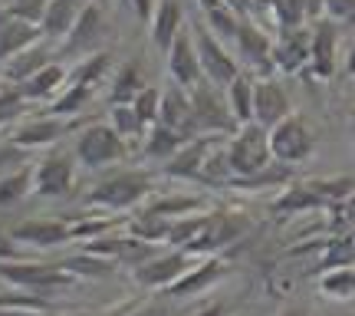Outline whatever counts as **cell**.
<instances>
[{
    "label": "cell",
    "instance_id": "cell-1",
    "mask_svg": "<svg viewBox=\"0 0 355 316\" xmlns=\"http://www.w3.org/2000/svg\"><path fill=\"white\" fill-rule=\"evenodd\" d=\"M227 162H230L234 178H250V175H260L263 168H270V165L277 162L273 149H270V128L260 126V122L237 126V132L227 142Z\"/></svg>",
    "mask_w": 355,
    "mask_h": 316
},
{
    "label": "cell",
    "instance_id": "cell-2",
    "mask_svg": "<svg viewBox=\"0 0 355 316\" xmlns=\"http://www.w3.org/2000/svg\"><path fill=\"white\" fill-rule=\"evenodd\" d=\"M224 86L217 83H198L191 89V102H194V115H191V139L194 135H227L237 132V119L227 106V92H220Z\"/></svg>",
    "mask_w": 355,
    "mask_h": 316
},
{
    "label": "cell",
    "instance_id": "cell-3",
    "mask_svg": "<svg viewBox=\"0 0 355 316\" xmlns=\"http://www.w3.org/2000/svg\"><path fill=\"white\" fill-rule=\"evenodd\" d=\"M128 155V142L112 128V122H92L79 128L76 139V162L86 168H105Z\"/></svg>",
    "mask_w": 355,
    "mask_h": 316
},
{
    "label": "cell",
    "instance_id": "cell-4",
    "mask_svg": "<svg viewBox=\"0 0 355 316\" xmlns=\"http://www.w3.org/2000/svg\"><path fill=\"white\" fill-rule=\"evenodd\" d=\"M152 194V178L141 175V172H125V175L105 178L102 185L89 191V204H99L105 211H125V208H135L145 198Z\"/></svg>",
    "mask_w": 355,
    "mask_h": 316
},
{
    "label": "cell",
    "instance_id": "cell-5",
    "mask_svg": "<svg viewBox=\"0 0 355 316\" xmlns=\"http://www.w3.org/2000/svg\"><path fill=\"white\" fill-rule=\"evenodd\" d=\"M0 280L20 290H56L76 283V277L63 264H40V260H0Z\"/></svg>",
    "mask_w": 355,
    "mask_h": 316
},
{
    "label": "cell",
    "instance_id": "cell-6",
    "mask_svg": "<svg viewBox=\"0 0 355 316\" xmlns=\"http://www.w3.org/2000/svg\"><path fill=\"white\" fill-rule=\"evenodd\" d=\"M270 149H273V158L279 165H300L313 155L316 139H313V128L306 126V119L290 113L283 122L270 128Z\"/></svg>",
    "mask_w": 355,
    "mask_h": 316
},
{
    "label": "cell",
    "instance_id": "cell-7",
    "mask_svg": "<svg viewBox=\"0 0 355 316\" xmlns=\"http://www.w3.org/2000/svg\"><path fill=\"white\" fill-rule=\"evenodd\" d=\"M191 30H194L198 56H201V66H204V79H211L217 86H230V79L241 76V66H237V60L224 47V40L217 37L211 26L191 24Z\"/></svg>",
    "mask_w": 355,
    "mask_h": 316
},
{
    "label": "cell",
    "instance_id": "cell-8",
    "mask_svg": "<svg viewBox=\"0 0 355 316\" xmlns=\"http://www.w3.org/2000/svg\"><path fill=\"white\" fill-rule=\"evenodd\" d=\"M194 264H198V257L178 247V251H171V253H155L152 260L132 267V277H135V283L148 287V290H168V287H175Z\"/></svg>",
    "mask_w": 355,
    "mask_h": 316
},
{
    "label": "cell",
    "instance_id": "cell-9",
    "mask_svg": "<svg viewBox=\"0 0 355 316\" xmlns=\"http://www.w3.org/2000/svg\"><path fill=\"white\" fill-rule=\"evenodd\" d=\"M247 234V221L241 215H227V211H214V215H207L204 221V228L198 231V238L191 240L188 247H181V251L194 253V257H214L220 247H227L234 240H241Z\"/></svg>",
    "mask_w": 355,
    "mask_h": 316
},
{
    "label": "cell",
    "instance_id": "cell-10",
    "mask_svg": "<svg viewBox=\"0 0 355 316\" xmlns=\"http://www.w3.org/2000/svg\"><path fill=\"white\" fill-rule=\"evenodd\" d=\"M76 115H33V119H24L10 128V139L20 145V149H43V145H56V142L69 135L76 128Z\"/></svg>",
    "mask_w": 355,
    "mask_h": 316
},
{
    "label": "cell",
    "instance_id": "cell-11",
    "mask_svg": "<svg viewBox=\"0 0 355 316\" xmlns=\"http://www.w3.org/2000/svg\"><path fill=\"white\" fill-rule=\"evenodd\" d=\"M76 181V162L66 152H50L33 165V194L40 198H63Z\"/></svg>",
    "mask_w": 355,
    "mask_h": 316
},
{
    "label": "cell",
    "instance_id": "cell-12",
    "mask_svg": "<svg viewBox=\"0 0 355 316\" xmlns=\"http://www.w3.org/2000/svg\"><path fill=\"white\" fill-rule=\"evenodd\" d=\"M273 43H277V40L270 37L266 30H260L250 17H241L237 33H234V47H237V56H241L250 69H257L260 76H270V73H273Z\"/></svg>",
    "mask_w": 355,
    "mask_h": 316
},
{
    "label": "cell",
    "instance_id": "cell-13",
    "mask_svg": "<svg viewBox=\"0 0 355 316\" xmlns=\"http://www.w3.org/2000/svg\"><path fill=\"white\" fill-rule=\"evenodd\" d=\"M168 73L175 83H181L184 89H194L204 79V66L198 56V43H194V30L188 24L181 26V33L175 37V43L168 47Z\"/></svg>",
    "mask_w": 355,
    "mask_h": 316
},
{
    "label": "cell",
    "instance_id": "cell-14",
    "mask_svg": "<svg viewBox=\"0 0 355 316\" xmlns=\"http://www.w3.org/2000/svg\"><path fill=\"white\" fill-rule=\"evenodd\" d=\"M309 47H313L309 26L283 30L273 43V69L277 73H306L309 69Z\"/></svg>",
    "mask_w": 355,
    "mask_h": 316
},
{
    "label": "cell",
    "instance_id": "cell-15",
    "mask_svg": "<svg viewBox=\"0 0 355 316\" xmlns=\"http://www.w3.org/2000/svg\"><path fill=\"white\" fill-rule=\"evenodd\" d=\"M339 60V24L322 17L313 24V47H309V69L316 79H329Z\"/></svg>",
    "mask_w": 355,
    "mask_h": 316
},
{
    "label": "cell",
    "instance_id": "cell-16",
    "mask_svg": "<svg viewBox=\"0 0 355 316\" xmlns=\"http://www.w3.org/2000/svg\"><path fill=\"white\" fill-rule=\"evenodd\" d=\"M290 113H293L290 96H286V89L279 86L277 79H270V76L254 79V122L273 128Z\"/></svg>",
    "mask_w": 355,
    "mask_h": 316
},
{
    "label": "cell",
    "instance_id": "cell-17",
    "mask_svg": "<svg viewBox=\"0 0 355 316\" xmlns=\"http://www.w3.org/2000/svg\"><path fill=\"white\" fill-rule=\"evenodd\" d=\"M102 37H105V17H102L99 3L96 0H89L86 10L79 13L76 26L69 30V37L63 40V50L73 53V56H89V53L99 50Z\"/></svg>",
    "mask_w": 355,
    "mask_h": 316
},
{
    "label": "cell",
    "instance_id": "cell-18",
    "mask_svg": "<svg viewBox=\"0 0 355 316\" xmlns=\"http://www.w3.org/2000/svg\"><path fill=\"white\" fill-rule=\"evenodd\" d=\"M220 139H224V135H194V139H188L171 158H168L165 175L168 178H201L207 152H211Z\"/></svg>",
    "mask_w": 355,
    "mask_h": 316
},
{
    "label": "cell",
    "instance_id": "cell-19",
    "mask_svg": "<svg viewBox=\"0 0 355 316\" xmlns=\"http://www.w3.org/2000/svg\"><path fill=\"white\" fill-rule=\"evenodd\" d=\"M53 63V47H50V40H43L40 37L37 43H30V47H24L20 53H13L7 63L0 66V79L3 83H24V79H30L33 73H40L43 66H50Z\"/></svg>",
    "mask_w": 355,
    "mask_h": 316
},
{
    "label": "cell",
    "instance_id": "cell-20",
    "mask_svg": "<svg viewBox=\"0 0 355 316\" xmlns=\"http://www.w3.org/2000/svg\"><path fill=\"white\" fill-rule=\"evenodd\" d=\"M13 240L17 244H33V247H60L73 238V224L69 221H46V217H33L13 228Z\"/></svg>",
    "mask_w": 355,
    "mask_h": 316
},
{
    "label": "cell",
    "instance_id": "cell-21",
    "mask_svg": "<svg viewBox=\"0 0 355 316\" xmlns=\"http://www.w3.org/2000/svg\"><path fill=\"white\" fill-rule=\"evenodd\" d=\"M89 0H50L46 3V13H43V20H40V33L43 40H50V43H63L69 37V30L76 26L79 13L86 10Z\"/></svg>",
    "mask_w": 355,
    "mask_h": 316
},
{
    "label": "cell",
    "instance_id": "cell-22",
    "mask_svg": "<svg viewBox=\"0 0 355 316\" xmlns=\"http://www.w3.org/2000/svg\"><path fill=\"white\" fill-rule=\"evenodd\" d=\"M43 37L40 33V24H30L24 17H13L0 7V63H7L13 53H20L24 47L37 43Z\"/></svg>",
    "mask_w": 355,
    "mask_h": 316
},
{
    "label": "cell",
    "instance_id": "cell-23",
    "mask_svg": "<svg viewBox=\"0 0 355 316\" xmlns=\"http://www.w3.org/2000/svg\"><path fill=\"white\" fill-rule=\"evenodd\" d=\"M191 115H194V102H191V89L171 79V86L162 89V109H158V122L171 128H181L191 139Z\"/></svg>",
    "mask_w": 355,
    "mask_h": 316
},
{
    "label": "cell",
    "instance_id": "cell-24",
    "mask_svg": "<svg viewBox=\"0 0 355 316\" xmlns=\"http://www.w3.org/2000/svg\"><path fill=\"white\" fill-rule=\"evenodd\" d=\"M66 83H69V69L53 60L50 66H43L40 73H33L30 79H24V83H20V92H24L30 102H46V99L53 102L66 89Z\"/></svg>",
    "mask_w": 355,
    "mask_h": 316
},
{
    "label": "cell",
    "instance_id": "cell-25",
    "mask_svg": "<svg viewBox=\"0 0 355 316\" xmlns=\"http://www.w3.org/2000/svg\"><path fill=\"white\" fill-rule=\"evenodd\" d=\"M220 274H224V260H220L217 253L214 257H198V264L191 267L175 287H168V293H171V297H194V293H204L211 283L220 280Z\"/></svg>",
    "mask_w": 355,
    "mask_h": 316
},
{
    "label": "cell",
    "instance_id": "cell-26",
    "mask_svg": "<svg viewBox=\"0 0 355 316\" xmlns=\"http://www.w3.org/2000/svg\"><path fill=\"white\" fill-rule=\"evenodd\" d=\"M181 26H184V10H181V3H178V0H158L155 17H152L155 47H158L162 53H168V47H171L175 37L181 33Z\"/></svg>",
    "mask_w": 355,
    "mask_h": 316
},
{
    "label": "cell",
    "instance_id": "cell-27",
    "mask_svg": "<svg viewBox=\"0 0 355 316\" xmlns=\"http://www.w3.org/2000/svg\"><path fill=\"white\" fill-rule=\"evenodd\" d=\"M184 142H188V135H184L181 128H171V126H165V122H155V126L148 128V135H145V155H148V158H165L168 162Z\"/></svg>",
    "mask_w": 355,
    "mask_h": 316
},
{
    "label": "cell",
    "instance_id": "cell-28",
    "mask_svg": "<svg viewBox=\"0 0 355 316\" xmlns=\"http://www.w3.org/2000/svg\"><path fill=\"white\" fill-rule=\"evenodd\" d=\"M224 92H227V106L237 119V126L254 122V79L241 73V76L230 79V86H224Z\"/></svg>",
    "mask_w": 355,
    "mask_h": 316
},
{
    "label": "cell",
    "instance_id": "cell-29",
    "mask_svg": "<svg viewBox=\"0 0 355 316\" xmlns=\"http://www.w3.org/2000/svg\"><path fill=\"white\" fill-rule=\"evenodd\" d=\"M109 69H112V56L105 50H96V53H89V56H83V60L69 69V79L99 89V83H105V76H109Z\"/></svg>",
    "mask_w": 355,
    "mask_h": 316
},
{
    "label": "cell",
    "instance_id": "cell-30",
    "mask_svg": "<svg viewBox=\"0 0 355 316\" xmlns=\"http://www.w3.org/2000/svg\"><path fill=\"white\" fill-rule=\"evenodd\" d=\"M204 198L198 194H162V198H152L141 211H152V215L162 217H181V215H194V211H204Z\"/></svg>",
    "mask_w": 355,
    "mask_h": 316
},
{
    "label": "cell",
    "instance_id": "cell-31",
    "mask_svg": "<svg viewBox=\"0 0 355 316\" xmlns=\"http://www.w3.org/2000/svg\"><path fill=\"white\" fill-rule=\"evenodd\" d=\"M109 122H112V128L128 142V145H132V142H145L148 128H152V126H145V122H141V115L135 113V106H132V102L115 106L112 113H109Z\"/></svg>",
    "mask_w": 355,
    "mask_h": 316
},
{
    "label": "cell",
    "instance_id": "cell-32",
    "mask_svg": "<svg viewBox=\"0 0 355 316\" xmlns=\"http://www.w3.org/2000/svg\"><path fill=\"white\" fill-rule=\"evenodd\" d=\"M319 290L332 297V300H352L355 297V264L345 267H329L319 277Z\"/></svg>",
    "mask_w": 355,
    "mask_h": 316
},
{
    "label": "cell",
    "instance_id": "cell-33",
    "mask_svg": "<svg viewBox=\"0 0 355 316\" xmlns=\"http://www.w3.org/2000/svg\"><path fill=\"white\" fill-rule=\"evenodd\" d=\"M92 96H96V89L92 86H86V83H73V79H69L63 92L50 102V113H56V115H79L89 102H92Z\"/></svg>",
    "mask_w": 355,
    "mask_h": 316
},
{
    "label": "cell",
    "instance_id": "cell-34",
    "mask_svg": "<svg viewBox=\"0 0 355 316\" xmlns=\"http://www.w3.org/2000/svg\"><path fill=\"white\" fill-rule=\"evenodd\" d=\"M168 228H171V217L152 215V211H139L125 224L128 234H135L141 240H152V244H168Z\"/></svg>",
    "mask_w": 355,
    "mask_h": 316
},
{
    "label": "cell",
    "instance_id": "cell-35",
    "mask_svg": "<svg viewBox=\"0 0 355 316\" xmlns=\"http://www.w3.org/2000/svg\"><path fill=\"white\" fill-rule=\"evenodd\" d=\"M141 89H145V79H141L139 66H122L119 73L112 76V86H109V102L112 106H125V102H132L135 96H139Z\"/></svg>",
    "mask_w": 355,
    "mask_h": 316
},
{
    "label": "cell",
    "instance_id": "cell-36",
    "mask_svg": "<svg viewBox=\"0 0 355 316\" xmlns=\"http://www.w3.org/2000/svg\"><path fill=\"white\" fill-rule=\"evenodd\" d=\"M63 267L73 274V277H105V274H112L115 260L112 257H102V253H92V251H83L73 253L69 260H63Z\"/></svg>",
    "mask_w": 355,
    "mask_h": 316
},
{
    "label": "cell",
    "instance_id": "cell-37",
    "mask_svg": "<svg viewBox=\"0 0 355 316\" xmlns=\"http://www.w3.org/2000/svg\"><path fill=\"white\" fill-rule=\"evenodd\" d=\"M26 109H30V99L20 92V86L17 83H3L0 86V128L24 122Z\"/></svg>",
    "mask_w": 355,
    "mask_h": 316
},
{
    "label": "cell",
    "instance_id": "cell-38",
    "mask_svg": "<svg viewBox=\"0 0 355 316\" xmlns=\"http://www.w3.org/2000/svg\"><path fill=\"white\" fill-rule=\"evenodd\" d=\"M204 221L207 215H181V217H171V228H168V244H175V247H188L191 240L198 238V231L204 228Z\"/></svg>",
    "mask_w": 355,
    "mask_h": 316
},
{
    "label": "cell",
    "instance_id": "cell-39",
    "mask_svg": "<svg viewBox=\"0 0 355 316\" xmlns=\"http://www.w3.org/2000/svg\"><path fill=\"white\" fill-rule=\"evenodd\" d=\"M313 204H322V198H319L309 185H290L286 194L273 204V211H279V215H293V211H306V208H313Z\"/></svg>",
    "mask_w": 355,
    "mask_h": 316
},
{
    "label": "cell",
    "instance_id": "cell-40",
    "mask_svg": "<svg viewBox=\"0 0 355 316\" xmlns=\"http://www.w3.org/2000/svg\"><path fill=\"white\" fill-rule=\"evenodd\" d=\"M30 191H33V168H20V172H10V175L0 178V204L20 201Z\"/></svg>",
    "mask_w": 355,
    "mask_h": 316
},
{
    "label": "cell",
    "instance_id": "cell-41",
    "mask_svg": "<svg viewBox=\"0 0 355 316\" xmlns=\"http://www.w3.org/2000/svg\"><path fill=\"white\" fill-rule=\"evenodd\" d=\"M270 10L277 17L279 30H293V26H306V20H313L306 10L303 0H270Z\"/></svg>",
    "mask_w": 355,
    "mask_h": 316
},
{
    "label": "cell",
    "instance_id": "cell-42",
    "mask_svg": "<svg viewBox=\"0 0 355 316\" xmlns=\"http://www.w3.org/2000/svg\"><path fill=\"white\" fill-rule=\"evenodd\" d=\"M73 224V238L76 240H92L99 238V234H109V231H115V221L112 215H83L79 221H69Z\"/></svg>",
    "mask_w": 355,
    "mask_h": 316
},
{
    "label": "cell",
    "instance_id": "cell-43",
    "mask_svg": "<svg viewBox=\"0 0 355 316\" xmlns=\"http://www.w3.org/2000/svg\"><path fill=\"white\" fill-rule=\"evenodd\" d=\"M132 106H135V113L141 115L145 126H155V122H158V109H162V89L145 86L139 96L132 99Z\"/></svg>",
    "mask_w": 355,
    "mask_h": 316
},
{
    "label": "cell",
    "instance_id": "cell-44",
    "mask_svg": "<svg viewBox=\"0 0 355 316\" xmlns=\"http://www.w3.org/2000/svg\"><path fill=\"white\" fill-rule=\"evenodd\" d=\"M309 188L316 191L322 201H339V198H345L349 191H352V178H316V181H306Z\"/></svg>",
    "mask_w": 355,
    "mask_h": 316
},
{
    "label": "cell",
    "instance_id": "cell-45",
    "mask_svg": "<svg viewBox=\"0 0 355 316\" xmlns=\"http://www.w3.org/2000/svg\"><path fill=\"white\" fill-rule=\"evenodd\" d=\"M46 3L50 0H0V7L13 17H24L30 24H40L43 20V13H46Z\"/></svg>",
    "mask_w": 355,
    "mask_h": 316
},
{
    "label": "cell",
    "instance_id": "cell-46",
    "mask_svg": "<svg viewBox=\"0 0 355 316\" xmlns=\"http://www.w3.org/2000/svg\"><path fill=\"white\" fill-rule=\"evenodd\" d=\"M322 13L336 24H355V0H322Z\"/></svg>",
    "mask_w": 355,
    "mask_h": 316
},
{
    "label": "cell",
    "instance_id": "cell-47",
    "mask_svg": "<svg viewBox=\"0 0 355 316\" xmlns=\"http://www.w3.org/2000/svg\"><path fill=\"white\" fill-rule=\"evenodd\" d=\"M24 152L26 149H20L10 135H7V139H0V168H3V165H13V162H24Z\"/></svg>",
    "mask_w": 355,
    "mask_h": 316
},
{
    "label": "cell",
    "instance_id": "cell-48",
    "mask_svg": "<svg viewBox=\"0 0 355 316\" xmlns=\"http://www.w3.org/2000/svg\"><path fill=\"white\" fill-rule=\"evenodd\" d=\"M128 7H132V13L139 17L141 24H152V17H155V7H158V0H128Z\"/></svg>",
    "mask_w": 355,
    "mask_h": 316
},
{
    "label": "cell",
    "instance_id": "cell-49",
    "mask_svg": "<svg viewBox=\"0 0 355 316\" xmlns=\"http://www.w3.org/2000/svg\"><path fill=\"white\" fill-rule=\"evenodd\" d=\"M0 260H24V253H20V247H17V240L10 238H3L0 234Z\"/></svg>",
    "mask_w": 355,
    "mask_h": 316
},
{
    "label": "cell",
    "instance_id": "cell-50",
    "mask_svg": "<svg viewBox=\"0 0 355 316\" xmlns=\"http://www.w3.org/2000/svg\"><path fill=\"white\" fill-rule=\"evenodd\" d=\"M194 316H224V306H220V303H207L204 310H198Z\"/></svg>",
    "mask_w": 355,
    "mask_h": 316
},
{
    "label": "cell",
    "instance_id": "cell-51",
    "mask_svg": "<svg viewBox=\"0 0 355 316\" xmlns=\"http://www.w3.org/2000/svg\"><path fill=\"white\" fill-rule=\"evenodd\" d=\"M345 73L355 76V40H352V47H349V53H345Z\"/></svg>",
    "mask_w": 355,
    "mask_h": 316
},
{
    "label": "cell",
    "instance_id": "cell-52",
    "mask_svg": "<svg viewBox=\"0 0 355 316\" xmlns=\"http://www.w3.org/2000/svg\"><path fill=\"white\" fill-rule=\"evenodd\" d=\"M279 316H309V313H306L303 306H290V310H283Z\"/></svg>",
    "mask_w": 355,
    "mask_h": 316
},
{
    "label": "cell",
    "instance_id": "cell-53",
    "mask_svg": "<svg viewBox=\"0 0 355 316\" xmlns=\"http://www.w3.org/2000/svg\"><path fill=\"white\" fill-rule=\"evenodd\" d=\"M122 316H145V313H122Z\"/></svg>",
    "mask_w": 355,
    "mask_h": 316
},
{
    "label": "cell",
    "instance_id": "cell-54",
    "mask_svg": "<svg viewBox=\"0 0 355 316\" xmlns=\"http://www.w3.org/2000/svg\"><path fill=\"white\" fill-rule=\"evenodd\" d=\"M352 128H355V113H352Z\"/></svg>",
    "mask_w": 355,
    "mask_h": 316
}]
</instances>
